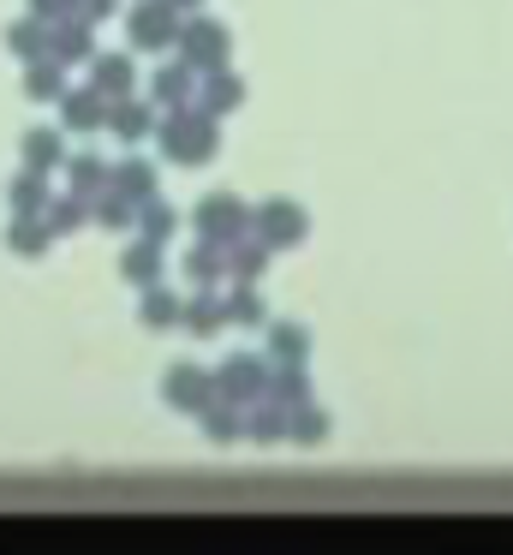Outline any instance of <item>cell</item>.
<instances>
[{
  "label": "cell",
  "instance_id": "7a4b0ae2",
  "mask_svg": "<svg viewBox=\"0 0 513 555\" xmlns=\"http://www.w3.org/2000/svg\"><path fill=\"white\" fill-rule=\"evenodd\" d=\"M251 233H257L269 251H298L310 240V209L298 197H269V204L251 209Z\"/></svg>",
  "mask_w": 513,
  "mask_h": 555
},
{
  "label": "cell",
  "instance_id": "ac0fdd59",
  "mask_svg": "<svg viewBox=\"0 0 513 555\" xmlns=\"http://www.w3.org/2000/svg\"><path fill=\"white\" fill-rule=\"evenodd\" d=\"M221 311H227V328H245V335H262V323H269V305L251 281H227Z\"/></svg>",
  "mask_w": 513,
  "mask_h": 555
},
{
  "label": "cell",
  "instance_id": "d590c367",
  "mask_svg": "<svg viewBox=\"0 0 513 555\" xmlns=\"http://www.w3.org/2000/svg\"><path fill=\"white\" fill-rule=\"evenodd\" d=\"M30 13L54 25V18H66V13H72V0H30Z\"/></svg>",
  "mask_w": 513,
  "mask_h": 555
},
{
  "label": "cell",
  "instance_id": "4316f807",
  "mask_svg": "<svg viewBox=\"0 0 513 555\" xmlns=\"http://www.w3.org/2000/svg\"><path fill=\"white\" fill-rule=\"evenodd\" d=\"M329 430H334V418L317 406V400H305V406L286 412V442H298V448H322Z\"/></svg>",
  "mask_w": 513,
  "mask_h": 555
},
{
  "label": "cell",
  "instance_id": "9c48e42d",
  "mask_svg": "<svg viewBox=\"0 0 513 555\" xmlns=\"http://www.w3.org/2000/svg\"><path fill=\"white\" fill-rule=\"evenodd\" d=\"M162 400L174 412H191V418H197V406L203 400H215V376L203 371V364H167V376H162Z\"/></svg>",
  "mask_w": 513,
  "mask_h": 555
},
{
  "label": "cell",
  "instance_id": "d6986e66",
  "mask_svg": "<svg viewBox=\"0 0 513 555\" xmlns=\"http://www.w3.org/2000/svg\"><path fill=\"white\" fill-rule=\"evenodd\" d=\"M18 156H24V168L54 173L60 162H66V132H60V126H30V132L18 138Z\"/></svg>",
  "mask_w": 513,
  "mask_h": 555
},
{
  "label": "cell",
  "instance_id": "277c9868",
  "mask_svg": "<svg viewBox=\"0 0 513 555\" xmlns=\"http://www.w3.org/2000/svg\"><path fill=\"white\" fill-rule=\"evenodd\" d=\"M174 49H179V61H191L197 73H209V66H227V54H233V30H227L221 18H209V13L191 7V18H179Z\"/></svg>",
  "mask_w": 513,
  "mask_h": 555
},
{
  "label": "cell",
  "instance_id": "4fadbf2b",
  "mask_svg": "<svg viewBox=\"0 0 513 555\" xmlns=\"http://www.w3.org/2000/svg\"><path fill=\"white\" fill-rule=\"evenodd\" d=\"M143 96H150L155 108H179V102H191V96H197V66L179 61V54H174V61H162L150 73V85H143Z\"/></svg>",
  "mask_w": 513,
  "mask_h": 555
},
{
  "label": "cell",
  "instance_id": "d4e9b609",
  "mask_svg": "<svg viewBox=\"0 0 513 555\" xmlns=\"http://www.w3.org/2000/svg\"><path fill=\"white\" fill-rule=\"evenodd\" d=\"M42 221H48V233H54V240H72V233L84 228V221H90V197H78V192H54L42 204Z\"/></svg>",
  "mask_w": 513,
  "mask_h": 555
},
{
  "label": "cell",
  "instance_id": "cb8c5ba5",
  "mask_svg": "<svg viewBox=\"0 0 513 555\" xmlns=\"http://www.w3.org/2000/svg\"><path fill=\"white\" fill-rule=\"evenodd\" d=\"M179 269H185L191 287H227V251L209 240H197L185 257H179Z\"/></svg>",
  "mask_w": 513,
  "mask_h": 555
},
{
  "label": "cell",
  "instance_id": "30bf717a",
  "mask_svg": "<svg viewBox=\"0 0 513 555\" xmlns=\"http://www.w3.org/2000/svg\"><path fill=\"white\" fill-rule=\"evenodd\" d=\"M107 192L126 197V204H150L162 192V168L150 156H119V162H107Z\"/></svg>",
  "mask_w": 513,
  "mask_h": 555
},
{
  "label": "cell",
  "instance_id": "f1b7e54d",
  "mask_svg": "<svg viewBox=\"0 0 513 555\" xmlns=\"http://www.w3.org/2000/svg\"><path fill=\"white\" fill-rule=\"evenodd\" d=\"M60 90H66V66H60L54 54L24 61V96H30V102H54Z\"/></svg>",
  "mask_w": 513,
  "mask_h": 555
},
{
  "label": "cell",
  "instance_id": "52a82bcc",
  "mask_svg": "<svg viewBox=\"0 0 513 555\" xmlns=\"http://www.w3.org/2000/svg\"><path fill=\"white\" fill-rule=\"evenodd\" d=\"M155 102L150 96H138V90H131V96H114L107 102V120H102V132H114L119 144H150V132H155Z\"/></svg>",
  "mask_w": 513,
  "mask_h": 555
},
{
  "label": "cell",
  "instance_id": "e0dca14e",
  "mask_svg": "<svg viewBox=\"0 0 513 555\" xmlns=\"http://www.w3.org/2000/svg\"><path fill=\"white\" fill-rule=\"evenodd\" d=\"M197 424H203V442H215V448L245 442V406H233V400H221V395L197 406Z\"/></svg>",
  "mask_w": 513,
  "mask_h": 555
},
{
  "label": "cell",
  "instance_id": "83f0119b",
  "mask_svg": "<svg viewBox=\"0 0 513 555\" xmlns=\"http://www.w3.org/2000/svg\"><path fill=\"white\" fill-rule=\"evenodd\" d=\"M60 168H66V185H72L78 197H95V192H107V162L95 156V150H78V156L66 150V162H60Z\"/></svg>",
  "mask_w": 513,
  "mask_h": 555
},
{
  "label": "cell",
  "instance_id": "8992f818",
  "mask_svg": "<svg viewBox=\"0 0 513 555\" xmlns=\"http://www.w3.org/2000/svg\"><path fill=\"white\" fill-rule=\"evenodd\" d=\"M215 395L233 400V406H251V400L262 395V376H269V359L262 352H227L221 364H215Z\"/></svg>",
  "mask_w": 513,
  "mask_h": 555
},
{
  "label": "cell",
  "instance_id": "ba28073f",
  "mask_svg": "<svg viewBox=\"0 0 513 555\" xmlns=\"http://www.w3.org/2000/svg\"><path fill=\"white\" fill-rule=\"evenodd\" d=\"M60 132H72V138H90V132H102V120H107V96L95 85H78V90H60Z\"/></svg>",
  "mask_w": 513,
  "mask_h": 555
},
{
  "label": "cell",
  "instance_id": "484cf974",
  "mask_svg": "<svg viewBox=\"0 0 513 555\" xmlns=\"http://www.w3.org/2000/svg\"><path fill=\"white\" fill-rule=\"evenodd\" d=\"M131 233H138V240H150V245H167V240L179 233V209L162 204V192H155L150 204H138V216H131Z\"/></svg>",
  "mask_w": 513,
  "mask_h": 555
},
{
  "label": "cell",
  "instance_id": "603a6c76",
  "mask_svg": "<svg viewBox=\"0 0 513 555\" xmlns=\"http://www.w3.org/2000/svg\"><path fill=\"white\" fill-rule=\"evenodd\" d=\"M269 245L257 240V233H245V240H233L227 245V281H251V287H257L262 275H269Z\"/></svg>",
  "mask_w": 513,
  "mask_h": 555
},
{
  "label": "cell",
  "instance_id": "5b68a950",
  "mask_svg": "<svg viewBox=\"0 0 513 555\" xmlns=\"http://www.w3.org/2000/svg\"><path fill=\"white\" fill-rule=\"evenodd\" d=\"M179 37V13L167 7V0H131L126 7V49L131 54H167Z\"/></svg>",
  "mask_w": 513,
  "mask_h": 555
},
{
  "label": "cell",
  "instance_id": "5bb4252c",
  "mask_svg": "<svg viewBox=\"0 0 513 555\" xmlns=\"http://www.w3.org/2000/svg\"><path fill=\"white\" fill-rule=\"evenodd\" d=\"M90 85L102 90L107 102L131 96V90H138V61H131V49H95L90 54Z\"/></svg>",
  "mask_w": 513,
  "mask_h": 555
},
{
  "label": "cell",
  "instance_id": "6da1fadb",
  "mask_svg": "<svg viewBox=\"0 0 513 555\" xmlns=\"http://www.w3.org/2000/svg\"><path fill=\"white\" fill-rule=\"evenodd\" d=\"M150 138L162 144V162H174V168H203V162H215V150H221V120L203 114L197 102H179V108L155 114Z\"/></svg>",
  "mask_w": 513,
  "mask_h": 555
},
{
  "label": "cell",
  "instance_id": "f546056e",
  "mask_svg": "<svg viewBox=\"0 0 513 555\" xmlns=\"http://www.w3.org/2000/svg\"><path fill=\"white\" fill-rule=\"evenodd\" d=\"M162 245H150V240H131L126 251H119V275L131 281V287H150V281H162Z\"/></svg>",
  "mask_w": 513,
  "mask_h": 555
},
{
  "label": "cell",
  "instance_id": "7402d4cb",
  "mask_svg": "<svg viewBox=\"0 0 513 555\" xmlns=\"http://www.w3.org/2000/svg\"><path fill=\"white\" fill-rule=\"evenodd\" d=\"M245 442H257V448L286 442V406H274L269 395L251 400V406H245Z\"/></svg>",
  "mask_w": 513,
  "mask_h": 555
},
{
  "label": "cell",
  "instance_id": "44dd1931",
  "mask_svg": "<svg viewBox=\"0 0 513 555\" xmlns=\"http://www.w3.org/2000/svg\"><path fill=\"white\" fill-rule=\"evenodd\" d=\"M262 335H269V352H262L269 364H281V359H310V328L298 323V317H269V323H262Z\"/></svg>",
  "mask_w": 513,
  "mask_h": 555
},
{
  "label": "cell",
  "instance_id": "e575fe53",
  "mask_svg": "<svg viewBox=\"0 0 513 555\" xmlns=\"http://www.w3.org/2000/svg\"><path fill=\"white\" fill-rule=\"evenodd\" d=\"M72 13L90 18V25H102V18H114V13H119V0H72Z\"/></svg>",
  "mask_w": 513,
  "mask_h": 555
},
{
  "label": "cell",
  "instance_id": "1f68e13d",
  "mask_svg": "<svg viewBox=\"0 0 513 555\" xmlns=\"http://www.w3.org/2000/svg\"><path fill=\"white\" fill-rule=\"evenodd\" d=\"M48 173H36V168H24L18 180L7 185V204H12V216H42V204H48Z\"/></svg>",
  "mask_w": 513,
  "mask_h": 555
},
{
  "label": "cell",
  "instance_id": "ffe728a7",
  "mask_svg": "<svg viewBox=\"0 0 513 555\" xmlns=\"http://www.w3.org/2000/svg\"><path fill=\"white\" fill-rule=\"evenodd\" d=\"M179 328H185V335H197V340L221 335V328H227L221 293H215V287H197V293H191V299H185V311H179Z\"/></svg>",
  "mask_w": 513,
  "mask_h": 555
},
{
  "label": "cell",
  "instance_id": "7c38bea8",
  "mask_svg": "<svg viewBox=\"0 0 513 555\" xmlns=\"http://www.w3.org/2000/svg\"><path fill=\"white\" fill-rule=\"evenodd\" d=\"M48 54H54L60 66H90V54H95V25L90 18H78V13H66V18H54L48 25Z\"/></svg>",
  "mask_w": 513,
  "mask_h": 555
},
{
  "label": "cell",
  "instance_id": "8fae6325",
  "mask_svg": "<svg viewBox=\"0 0 513 555\" xmlns=\"http://www.w3.org/2000/svg\"><path fill=\"white\" fill-rule=\"evenodd\" d=\"M197 102L203 114H215V120H227V114L245 108V78L233 73V66H209V73H197Z\"/></svg>",
  "mask_w": 513,
  "mask_h": 555
},
{
  "label": "cell",
  "instance_id": "d6a6232c",
  "mask_svg": "<svg viewBox=\"0 0 513 555\" xmlns=\"http://www.w3.org/2000/svg\"><path fill=\"white\" fill-rule=\"evenodd\" d=\"M7 49L18 54V61H36V54H48V18H36V13L12 18V25H7Z\"/></svg>",
  "mask_w": 513,
  "mask_h": 555
},
{
  "label": "cell",
  "instance_id": "836d02e7",
  "mask_svg": "<svg viewBox=\"0 0 513 555\" xmlns=\"http://www.w3.org/2000/svg\"><path fill=\"white\" fill-rule=\"evenodd\" d=\"M131 216H138V204H126V197H114V192H95L90 197V221H95V228H107V233H131Z\"/></svg>",
  "mask_w": 513,
  "mask_h": 555
},
{
  "label": "cell",
  "instance_id": "3957f363",
  "mask_svg": "<svg viewBox=\"0 0 513 555\" xmlns=\"http://www.w3.org/2000/svg\"><path fill=\"white\" fill-rule=\"evenodd\" d=\"M191 228H197V240H209V245H233V240H245L251 233V204L245 197H233V192H203L197 197V209H191Z\"/></svg>",
  "mask_w": 513,
  "mask_h": 555
},
{
  "label": "cell",
  "instance_id": "9a60e30c",
  "mask_svg": "<svg viewBox=\"0 0 513 555\" xmlns=\"http://www.w3.org/2000/svg\"><path fill=\"white\" fill-rule=\"evenodd\" d=\"M179 311H185L179 287H167V281H150V287H138V323L150 328V335H174V328H179Z\"/></svg>",
  "mask_w": 513,
  "mask_h": 555
},
{
  "label": "cell",
  "instance_id": "4dcf8cb0",
  "mask_svg": "<svg viewBox=\"0 0 513 555\" xmlns=\"http://www.w3.org/2000/svg\"><path fill=\"white\" fill-rule=\"evenodd\" d=\"M48 245H54V233H48L42 216H12V228H7L12 257H48Z\"/></svg>",
  "mask_w": 513,
  "mask_h": 555
},
{
  "label": "cell",
  "instance_id": "8d00e7d4",
  "mask_svg": "<svg viewBox=\"0 0 513 555\" xmlns=\"http://www.w3.org/2000/svg\"><path fill=\"white\" fill-rule=\"evenodd\" d=\"M167 7H174V13H191V7H203V0H167Z\"/></svg>",
  "mask_w": 513,
  "mask_h": 555
},
{
  "label": "cell",
  "instance_id": "2e32d148",
  "mask_svg": "<svg viewBox=\"0 0 513 555\" xmlns=\"http://www.w3.org/2000/svg\"><path fill=\"white\" fill-rule=\"evenodd\" d=\"M262 395L274 400V406H305L310 400V364L305 359H281V364H269V376H262Z\"/></svg>",
  "mask_w": 513,
  "mask_h": 555
}]
</instances>
